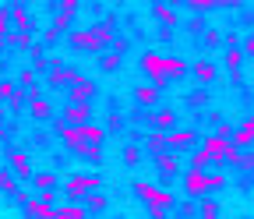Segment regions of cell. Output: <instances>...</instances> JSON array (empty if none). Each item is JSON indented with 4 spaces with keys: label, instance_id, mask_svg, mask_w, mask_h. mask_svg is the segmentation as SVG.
Wrapping results in <instances>:
<instances>
[{
    "label": "cell",
    "instance_id": "obj_1",
    "mask_svg": "<svg viewBox=\"0 0 254 219\" xmlns=\"http://www.w3.org/2000/svg\"><path fill=\"white\" fill-rule=\"evenodd\" d=\"M141 68H145V74L152 78V88H163L170 78H184V74L190 71L180 57H163V53H145V57H141Z\"/></svg>",
    "mask_w": 254,
    "mask_h": 219
},
{
    "label": "cell",
    "instance_id": "obj_25",
    "mask_svg": "<svg viewBox=\"0 0 254 219\" xmlns=\"http://www.w3.org/2000/svg\"><path fill=\"white\" fill-rule=\"evenodd\" d=\"M0 191H4V195H11V198H14V195L21 191V184L14 180V173H7V170H0Z\"/></svg>",
    "mask_w": 254,
    "mask_h": 219
},
{
    "label": "cell",
    "instance_id": "obj_33",
    "mask_svg": "<svg viewBox=\"0 0 254 219\" xmlns=\"http://www.w3.org/2000/svg\"><path fill=\"white\" fill-rule=\"evenodd\" d=\"M18 85H21L25 92H32V88H36V71H32V68H25V71L18 74Z\"/></svg>",
    "mask_w": 254,
    "mask_h": 219
},
{
    "label": "cell",
    "instance_id": "obj_24",
    "mask_svg": "<svg viewBox=\"0 0 254 219\" xmlns=\"http://www.w3.org/2000/svg\"><path fill=\"white\" fill-rule=\"evenodd\" d=\"M198 212H201V219H219V202L208 195V198H198Z\"/></svg>",
    "mask_w": 254,
    "mask_h": 219
},
{
    "label": "cell",
    "instance_id": "obj_16",
    "mask_svg": "<svg viewBox=\"0 0 254 219\" xmlns=\"http://www.w3.org/2000/svg\"><path fill=\"white\" fill-rule=\"evenodd\" d=\"M230 166L233 170H240V173H254V148H237L233 155H230Z\"/></svg>",
    "mask_w": 254,
    "mask_h": 219
},
{
    "label": "cell",
    "instance_id": "obj_36",
    "mask_svg": "<svg viewBox=\"0 0 254 219\" xmlns=\"http://www.w3.org/2000/svg\"><path fill=\"white\" fill-rule=\"evenodd\" d=\"M190 11H215V0H187Z\"/></svg>",
    "mask_w": 254,
    "mask_h": 219
},
{
    "label": "cell",
    "instance_id": "obj_2",
    "mask_svg": "<svg viewBox=\"0 0 254 219\" xmlns=\"http://www.w3.org/2000/svg\"><path fill=\"white\" fill-rule=\"evenodd\" d=\"M230 177L222 170H187L184 173V191L194 195V198H208L215 187H226Z\"/></svg>",
    "mask_w": 254,
    "mask_h": 219
},
{
    "label": "cell",
    "instance_id": "obj_38",
    "mask_svg": "<svg viewBox=\"0 0 254 219\" xmlns=\"http://www.w3.org/2000/svg\"><path fill=\"white\" fill-rule=\"evenodd\" d=\"M190 170H208V155L194 152V155H190Z\"/></svg>",
    "mask_w": 254,
    "mask_h": 219
},
{
    "label": "cell",
    "instance_id": "obj_37",
    "mask_svg": "<svg viewBox=\"0 0 254 219\" xmlns=\"http://www.w3.org/2000/svg\"><path fill=\"white\" fill-rule=\"evenodd\" d=\"M46 68V57H43V46H32V71Z\"/></svg>",
    "mask_w": 254,
    "mask_h": 219
},
{
    "label": "cell",
    "instance_id": "obj_27",
    "mask_svg": "<svg viewBox=\"0 0 254 219\" xmlns=\"http://www.w3.org/2000/svg\"><path fill=\"white\" fill-rule=\"evenodd\" d=\"M14 32L11 28V4H0V39H7Z\"/></svg>",
    "mask_w": 254,
    "mask_h": 219
},
{
    "label": "cell",
    "instance_id": "obj_15",
    "mask_svg": "<svg viewBox=\"0 0 254 219\" xmlns=\"http://www.w3.org/2000/svg\"><path fill=\"white\" fill-rule=\"evenodd\" d=\"M7 159H11V170L18 173V180H32V177H36V173H32V166H28V155H25V152H14V148H11Z\"/></svg>",
    "mask_w": 254,
    "mask_h": 219
},
{
    "label": "cell",
    "instance_id": "obj_39",
    "mask_svg": "<svg viewBox=\"0 0 254 219\" xmlns=\"http://www.w3.org/2000/svg\"><path fill=\"white\" fill-rule=\"evenodd\" d=\"M106 124H110V128H124V113H117V110H113V113L106 117Z\"/></svg>",
    "mask_w": 254,
    "mask_h": 219
},
{
    "label": "cell",
    "instance_id": "obj_21",
    "mask_svg": "<svg viewBox=\"0 0 254 219\" xmlns=\"http://www.w3.org/2000/svg\"><path fill=\"white\" fill-rule=\"evenodd\" d=\"M152 14H155L159 21H163V25H170V28H173V25L180 21V14H177V11H173L170 4H155V7H152Z\"/></svg>",
    "mask_w": 254,
    "mask_h": 219
},
{
    "label": "cell",
    "instance_id": "obj_30",
    "mask_svg": "<svg viewBox=\"0 0 254 219\" xmlns=\"http://www.w3.org/2000/svg\"><path fill=\"white\" fill-rule=\"evenodd\" d=\"M240 57H244V46L226 50V71H230V74H237V68H240Z\"/></svg>",
    "mask_w": 254,
    "mask_h": 219
},
{
    "label": "cell",
    "instance_id": "obj_19",
    "mask_svg": "<svg viewBox=\"0 0 254 219\" xmlns=\"http://www.w3.org/2000/svg\"><path fill=\"white\" fill-rule=\"evenodd\" d=\"M11 28L14 32H28V7L25 4H11Z\"/></svg>",
    "mask_w": 254,
    "mask_h": 219
},
{
    "label": "cell",
    "instance_id": "obj_7",
    "mask_svg": "<svg viewBox=\"0 0 254 219\" xmlns=\"http://www.w3.org/2000/svg\"><path fill=\"white\" fill-rule=\"evenodd\" d=\"M60 120L67 124V128H85V124L92 120V106L88 103H67L60 113Z\"/></svg>",
    "mask_w": 254,
    "mask_h": 219
},
{
    "label": "cell",
    "instance_id": "obj_10",
    "mask_svg": "<svg viewBox=\"0 0 254 219\" xmlns=\"http://www.w3.org/2000/svg\"><path fill=\"white\" fill-rule=\"evenodd\" d=\"M95 92H99V85H95L92 78H81V81L71 85V99H67V103H88V106H92Z\"/></svg>",
    "mask_w": 254,
    "mask_h": 219
},
{
    "label": "cell",
    "instance_id": "obj_41",
    "mask_svg": "<svg viewBox=\"0 0 254 219\" xmlns=\"http://www.w3.org/2000/svg\"><path fill=\"white\" fill-rule=\"evenodd\" d=\"M244 53H247V57H254V36H247V43H244Z\"/></svg>",
    "mask_w": 254,
    "mask_h": 219
},
{
    "label": "cell",
    "instance_id": "obj_45",
    "mask_svg": "<svg viewBox=\"0 0 254 219\" xmlns=\"http://www.w3.org/2000/svg\"><path fill=\"white\" fill-rule=\"evenodd\" d=\"M50 219H57V216H50Z\"/></svg>",
    "mask_w": 254,
    "mask_h": 219
},
{
    "label": "cell",
    "instance_id": "obj_42",
    "mask_svg": "<svg viewBox=\"0 0 254 219\" xmlns=\"http://www.w3.org/2000/svg\"><path fill=\"white\" fill-rule=\"evenodd\" d=\"M4 117H7V110H4V103H0V120H4Z\"/></svg>",
    "mask_w": 254,
    "mask_h": 219
},
{
    "label": "cell",
    "instance_id": "obj_29",
    "mask_svg": "<svg viewBox=\"0 0 254 219\" xmlns=\"http://www.w3.org/2000/svg\"><path fill=\"white\" fill-rule=\"evenodd\" d=\"M120 159H124L127 166L141 163V148H138V145H124V148H120Z\"/></svg>",
    "mask_w": 254,
    "mask_h": 219
},
{
    "label": "cell",
    "instance_id": "obj_40",
    "mask_svg": "<svg viewBox=\"0 0 254 219\" xmlns=\"http://www.w3.org/2000/svg\"><path fill=\"white\" fill-rule=\"evenodd\" d=\"M205 43H212V46H219V43H222V36H219V32H215V28H212V32H205Z\"/></svg>",
    "mask_w": 254,
    "mask_h": 219
},
{
    "label": "cell",
    "instance_id": "obj_11",
    "mask_svg": "<svg viewBox=\"0 0 254 219\" xmlns=\"http://www.w3.org/2000/svg\"><path fill=\"white\" fill-rule=\"evenodd\" d=\"M28 110H32V117H36V120H50V117H53V103L43 99V92H39V88H32V92H28Z\"/></svg>",
    "mask_w": 254,
    "mask_h": 219
},
{
    "label": "cell",
    "instance_id": "obj_13",
    "mask_svg": "<svg viewBox=\"0 0 254 219\" xmlns=\"http://www.w3.org/2000/svg\"><path fill=\"white\" fill-rule=\"evenodd\" d=\"M148 124H152L159 135H170V131L177 128V110H170V106H166V110H159V113L148 117Z\"/></svg>",
    "mask_w": 254,
    "mask_h": 219
},
{
    "label": "cell",
    "instance_id": "obj_6",
    "mask_svg": "<svg viewBox=\"0 0 254 219\" xmlns=\"http://www.w3.org/2000/svg\"><path fill=\"white\" fill-rule=\"evenodd\" d=\"M46 68H50V85H57V88H71L74 81L85 78L78 68H67V64H60V60H46Z\"/></svg>",
    "mask_w": 254,
    "mask_h": 219
},
{
    "label": "cell",
    "instance_id": "obj_32",
    "mask_svg": "<svg viewBox=\"0 0 254 219\" xmlns=\"http://www.w3.org/2000/svg\"><path fill=\"white\" fill-rule=\"evenodd\" d=\"M208 99H212V96H208L205 88H194V92L187 96V106H194V110H198V106H208Z\"/></svg>",
    "mask_w": 254,
    "mask_h": 219
},
{
    "label": "cell",
    "instance_id": "obj_23",
    "mask_svg": "<svg viewBox=\"0 0 254 219\" xmlns=\"http://www.w3.org/2000/svg\"><path fill=\"white\" fill-rule=\"evenodd\" d=\"M85 212H88V216L106 212V195H103V191H92V195H88V202H85Z\"/></svg>",
    "mask_w": 254,
    "mask_h": 219
},
{
    "label": "cell",
    "instance_id": "obj_18",
    "mask_svg": "<svg viewBox=\"0 0 254 219\" xmlns=\"http://www.w3.org/2000/svg\"><path fill=\"white\" fill-rule=\"evenodd\" d=\"M53 216L57 219H88L85 205H78V202H64L60 209H53Z\"/></svg>",
    "mask_w": 254,
    "mask_h": 219
},
{
    "label": "cell",
    "instance_id": "obj_17",
    "mask_svg": "<svg viewBox=\"0 0 254 219\" xmlns=\"http://www.w3.org/2000/svg\"><path fill=\"white\" fill-rule=\"evenodd\" d=\"M145 152H152V159H155V155H163V152H170V142H166V135H159V131H148V135H145Z\"/></svg>",
    "mask_w": 254,
    "mask_h": 219
},
{
    "label": "cell",
    "instance_id": "obj_28",
    "mask_svg": "<svg viewBox=\"0 0 254 219\" xmlns=\"http://www.w3.org/2000/svg\"><path fill=\"white\" fill-rule=\"evenodd\" d=\"M155 96H159V88H152V85H141V88H134V99H138L141 106H152V103H155Z\"/></svg>",
    "mask_w": 254,
    "mask_h": 219
},
{
    "label": "cell",
    "instance_id": "obj_12",
    "mask_svg": "<svg viewBox=\"0 0 254 219\" xmlns=\"http://www.w3.org/2000/svg\"><path fill=\"white\" fill-rule=\"evenodd\" d=\"M230 142H233V148H240V152L254 145V117H247L240 128H233V138H230Z\"/></svg>",
    "mask_w": 254,
    "mask_h": 219
},
{
    "label": "cell",
    "instance_id": "obj_9",
    "mask_svg": "<svg viewBox=\"0 0 254 219\" xmlns=\"http://www.w3.org/2000/svg\"><path fill=\"white\" fill-rule=\"evenodd\" d=\"M155 170L163 177H180L184 173V159L177 152H163V155H155Z\"/></svg>",
    "mask_w": 254,
    "mask_h": 219
},
{
    "label": "cell",
    "instance_id": "obj_43",
    "mask_svg": "<svg viewBox=\"0 0 254 219\" xmlns=\"http://www.w3.org/2000/svg\"><path fill=\"white\" fill-rule=\"evenodd\" d=\"M4 43H7V39H0V53H4Z\"/></svg>",
    "mask_w": 254,
    "mask_h": 219
},
{
    "label": "cell",
    "instance_id": "obj_20",
    "mask_svg": "<svg viewBox=\"0 0 254 219\" xmlns=\"http://www.w3.org/2000/svg\"><path fill=\"white\" fill-rule=\"evenodd\" d=\"M190 71H194V74H198V81H205V85H208V81L215 78V64H212V60H208V57H201V60H194V68H190Z\"/></svg>",
    "mask_w": 254,
    "mask_h": 219
},
{
    "label": "cell",
    "instance_id": "obj_34",
    "mask_svg": "<svg viewBox=\"0 0 254 219\" xmlns=\"http://www.w3.org/2000/svg\"><path fill=\"white\" fill-rule=\"evenodd\" d=\"M14 88H18V81H0V103H11Z\"/></svg>",
    "mask_w": 254,
    "mask_h": 219
},
{
    "label": "cell",
    "instance_id": "obj_35",
    "mask_svg": "<svg viewBox=\"0 0 254 219\" xmlns=\"http://www.w3.org/2000/svg\"><path fill=\"white\" fill-rule=\"evenodd\" d=\"M74 11H78V0H60V4H57V14L74 18Z\"/></svg>",
    "mask_w": 254,
    "mask_h": 219
},
{
    "label": "cell",
    "instance_id": "obj_3",
    "mask_svg": "<svg viewBox=\"0 0 254 219\" xmlns=\"http://www.w3.org/2000/svg\"><path fill=\"white\" fill-rule=\"evenodd\" d=\"M131 184H134V191L148 202V216H152V219H166V216H170L173 195L166 191V187H152V184H145V180H131Z\"/></svg>",
    "mask_w": 254,
    "mask_h": 219
},
{
    "label": "cell",
    "instance_id": "obj_14",
    "mask_svg": "<svg viewBox=\"0 0 254 219\" xmlns=\"http://www.w3.org/2000/svg\"><path fill=\"white\" fill-rule=\"evenodd\" d=\"M71 46H78V50H95V53H103V46H99V39H95V32L92 28H78V32H71V39H67Z\"/></svg>",
    "mask_w": 254,
    "mask_h": 219
},
{
    "label": "cell",
    "instance_id": "obj_31",
    "mask_svg": "<svg viewBox=\"0 0 254 219\" xmlns=\"http://www.w3.org/2000/svg\"><path fill=\"white\" fill-rule=\"evenodd\" d=\"M7 43H11L14 50H32V36H28V32H11Z\"/></svg>",
    "mask_w": 254,
    "mask_h": 219
},
{
    "label": "cell",
    "instance_id": "obj_44",
    "mask_svg": "<svg viewBox=\"0 0 254 219\" xmlns=\"http://www.w3.org/2000/svg\"><path fill=\"white\" fill-rule=\"evenodd\" d=\"M251 180H254V173H251Z\"/></svg>",
    "mask_w": 254,
    "mask_h": 219
},
{
    "label": "cell",
    "instance_id": "obj_5",
    "mask_svg": "<svg viewBox=\"0 0 254 219\" xmlns=\"http://www.w3.org/2000/svg\"><path fill=\"white\" fill-rule=\"evenodd\" d=\"M92 191H99V177H78V173H71L67 184H64V198H67V202L85 198V195H92Z\"/></svg>",
    "mask_w": 254,
    "mask_h": 219
},
{
    "label": "cell",
    "instance_id": "obj_22",
    "mask_svg": "<svg viewBox=\"0 0 254 219\" xmlns=\"http://www.w3.org/2000/svg\"><path fill=\"white\" fill-rule=\"evenodd\" d=\"M120 64H124V57H120L117 50H110V53H103V57H99V68H103L106 74H113V71H120Z\"/></svg>",
    "mask_w": 254,
    "mask_h": 219
},
{
    "label": "cell",
    "instance_id": "obj_4",
    "mask_svg": "<svg viewBox=\"0 0 254 219\" xmlns=\"http://www.w3.org/2000/svg\"><path fill=\"white\" fill-rule=\"evenodd\" d=\"M198 152H201V155H208V163H212V166H222V163H230V155H233L237 148H233V142H226V138L208 135V138H201Z\"/></svg>",
    "mask_w": 254,
    "mask_h": 219
},
{
    "label": "cell",
    "instance_id": "obj_8",
    "mask_svg": "<svg viewBox=\"0 0 254 219\" xmlns=\"http://www.w3.org/2000/svg\"><path fill=\"white\" fill-rule=\"evenodd\" d=\"M166 142H170V152H184V148H190V145H198V131H190V128H173L170 135H166Z\"/></svg>",
    "mask_w": 254,
    "mask_h": 219
},
{
    "label": "cell",
    "instance_id": "obj_26",
    "mask_svg": "<svg viewBox=\"0 0 254 219\" xmlns=\"http://www.w3.org/2000/svg\"><path fill=\"white\" fill-rule=\"evenodd\" d=\"M32 184H39V195L57 191V177H53V173H36V177H32Z\"/></svg>",
    "mask_w": 254,
    "mask_h": 219
}]
</instances>
